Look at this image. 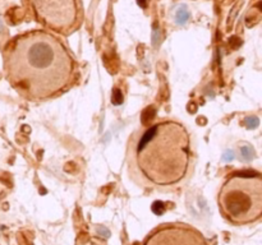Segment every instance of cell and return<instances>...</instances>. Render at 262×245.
I'll return each instance as SVG.
<instances>
[{"instance_id": "1", "label": "cell", "mask_w": 262, "mask_h": 245, "mask_svg": "<svg viewBox=\"0 0 262 245\" xmlns=\"http://www.w3.org/2000/svg\"><path fill=\"white\" fill-rule=\"evenodd\" d=\"M193 165L192 137L180 121L159 119L140 126L128 139V175L138 186L170 189L182 185Z\"/></svg>"}, {"instance_id": "2", "label": "cell", "mask_w": 262, "mask_h": 245, "mask_svg": "<svg viewBox=\"0 0 262 245\" xmlns=\"http://www.w3.org/2000/svg\"><path fill=\"white\" fill-rule=\"evenodd\" d=\"M5 74L23 97L46 101L72 86L76 61L55 35L31 31L14 37L5 50Z\"/></svg>"}, {"instance_id": "3", "label": "cell", "mask_w": 262, "mask_h": 245, "mask_svg": "<svg viewBox=\"0 0 262 245\" xmlns=\"http://www.w3.org/2000/svg\"><path fill=\"white\" fill-rule=\"evenodd\" d=\"M219 208L235 226L249 225L262 216V179L260 175H233L219 191Z\"/></svg>"}, {"instance_id": "4", "label": "cell", "mask_w": 262, "mask_h": 245, "mask_svg": "<svg viewBox=\"0 0 262 245\" xmlns=\"http://www.w3.org/2000/svg\"><path fill=\"white\" fill-rule=\"evenodd\" d=\"M38 23L60 35L81 27L83 13L79 0H27Z\"/></svg>"}, {"instance_id": "5", "label": "cell", "mask_w": 262, "mask_h": 245, "mask_svg": "<svg viewBox=\"0 0 262 245\" xmlns=\"http://www.w3.org/2000/svg\"><path fill=\"white\" fill-rule=\"evenodd\" d=\"M143 245H208L201 232L185 223H165L153 230Z\"/></svg>"}]
</instances>
